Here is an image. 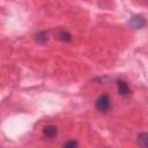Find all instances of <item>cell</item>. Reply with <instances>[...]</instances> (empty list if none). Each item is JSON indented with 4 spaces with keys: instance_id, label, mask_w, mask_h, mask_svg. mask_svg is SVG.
I'll return each mask as SVG.
<instances>
[{
    "instance_id": "6da1fadb",
    "label": "cell",
    "mask_w": 148,
    "mask_h": 148,
    "mask_svg": "<svg viewBox=\"0 0 148 148\" xmlns=\"http://www.w3.org/2000/svg\"><path fill=\"white\" fill-rule=\"evenodd\" d=\"M96 109L99 112H108L110 111V109L112 108V103H111V98L109 97V95H101L95 103Z\"/></svg>"
},
{
    "instance_id": "7a4b0ae2",
    "label": "cell",
    "mask_w": 148,
    "mask_h": 148,
    "mask_svg": "<svg viewBox=\"0 0 148 148\" xmlns=\"http://www.w3.org/2000/svg\"><path fill=\"white\" fill-rule=\"evenodd\" d=\"M128 24L134 28V29H142L146 24V20L142 15H133L130 21H128Z\"/></svg>"
},
{
    "instance_id": "3957f363",
    "label": "cell",
    "mask_w": 148,
    "mask_h": 148,
    "mask_svg": "<svg viewBox=\"0 0 148 148\" xmlns=\"http://www.w3.org/2000/svg\"><path fill=\"white\" fill-rule=\"evenodd\" d=\"M117 86H118V92H119L121 96H124V97L130 96L131 89H130V86H128V83H127L126 81L119 80L118 83H117Z\"/></svg>"
},
{
    "instance_id": "277c9868",
    "label": "cell",
    "mask_w": 148,
    "mask_h": 148,
    "mask_svg": "<svg viewBox=\"0 0 148 148\" xmlns=\"http://www.w3.org/2000/svg\"><path fill=\"white\" fill-rule=\"evenodd\" d=\"M43 134L49 139H53L58 135V128L54 125H47L43 128Z\"/></svg>"
},
{
    "instance_id": "5b68a950",
    "label": "cell",
    "mask_w": 148,
    "mask_h": 148,
    "mask_svg": "<svg viewBox=\"0 0 148 148\" xmlns=\"http://www.w3.org/2000/svg\"><path fill=\"white\" fill-rule=\"evenodd\" d=\"M58 38L60 40H62V42H69L72 39V36H71V34L67 30H64L62 29V30H60L58 32Z\"/></svg>"
},
{
    "instance_id": "8992f818",
    "label": "cell",
    "mask_w": 148,
    "mask_h": 148,
    "mask_svg": "<svg viewBox=\"0 0 148 148\" xmlns=\"http://www.w3.org/2000/svg\"><path fill=\"white\" fill-rule=\"evenodd\" d=\"M138 143H139V146H141L143 148H146L148 146V135H147V133L139 134V136H138Z\"/></svg>"
},
{
    "instance_id": "52a82bcc",
    "label": "cell",
    "mask_w": 148,
    "mask_h": 148,
    "mask_svg": "<svg viewBox=\"0 0 148 148\" xmlns=\"http://www.w3.org/2000/svg\"><path fill=\"white\" fill-rule=\"evenodd\" d=\"M36 39H37V42H39V43H46L47 39H49L47 32H46V31H40V32H38V34L36 35Z\"/></svg>"
},
{
    "instance_id": "ba28073f",
    "label": "cell",
    "mask_w": 148,
    "mask_h": 148,
    "mask_svg": "<svg viewBox=\"0 0 148 148\" xmlns=\"http://www.w3.org/2000/svg\"><path fill=\"white\" fill-rule=\"evenodd\" d=\"M75 146H77V142H76V141H74V140H72V141H68V142H65V143H64V147H75Z\"/></svg>"
}]
</instances>
